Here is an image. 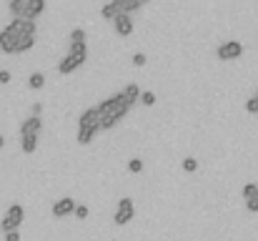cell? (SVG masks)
<instances>
[{
    "mask_svg": "<svg viewBox=\"0 0 258 241\" xmlns=\"http://www.w3.org/2000/svg\"><path fill=\"white\" fill-rule=\"evenodd\" d=\"M96 111H98L100 131H110L118 121H123V118H126V113H128V103L123 101V96H120V93H116V96L106 98Z\"/></svg>",
    "mask_w": 258,
    "mask_h": 241,
    "instance_id": "6da1fadb",
    "label": "cell"
},
{
    "mask_svg": "<svg viewBox=\"0 0 258 241\" xmlns=\"http://www.w3.org/2000/svg\"><path fill=\"white\" fill-rule=\"evenodd\" d=\"M36 46V38H26L20 36L18 31H13L10 26H6L0 31V51L8 53V56H18V53H26Z\"/></svg>",
    "mask_w": 258,
    "mask_h": 241,
    "instance_id": "7a4b0ae2",
    "label": "cell"
},
{
    "mask_svg": "<svg viewBox=\"0 0 258 241\" xmlns=\"http://www.w3.org/2000/svg\"><path fill=\"white\" fill-rule=\"evenodd\" d=\"M23 216H26L23 206H20V203H13V206L6 211L3 221H0V228H3L6 233H10V231H18V228H20V223H23Z\"/></svg>",
    "mask_w": 258,
    "mask_h": 241,
    "instance_id": "3957f363",
    "label": "cell"
},
{
    "mask_svg": "<svg viewBox=\"0 0 258 241\" xmlns=\"http://www.w3.org/2000/svg\"><path fill=\"white\" fill-rule=\"evenodd\" d=\"M216 56H218L220 61H236V58L243 56V46H240L238 41H226V43L218 46Z\"/></svg>",
    "mask_w": 258,
    "mask_h": 241,
    "instance_id": "277c9868",
    "label": "cell"
},
{
    "mask_svg": "<svg viewBox=\"0 0 258 241\" xmlns=\"http://www.w3.org/2000/svg\"><path fill=\"white\" fill-rule=\"evenodd\" d=\"M133 213H136V206H133V201L126 196V198H120V201H118V208H116L113 221H116L118 226H123V223L133 221Z\"/></svg>",
    "mask_w": 258,
    "mask_h": 241,
    "instance_id": "5b68a950",
    "label": "cell"
},
{
    "mask_svg": "<svg viewBox=\"0 0 258 241\" xmlns=\"http://www.w3.org/2000/svg\"><path fill=\"white\" fill-rule=\"evenodd\" d=\"M78 128H88V131H100V121H98V111L96 108H86L78 118Z\"/></svg>",
    "mask_w": 258,
    "mask_h": 241,
    "instance_id": "8992f818",
    "label": "cell"
},
{
    "mask_svg": "<svg viewBox=\"0 0 258 241\" xmlns=\"http://www.w3.org/2000/svg\"><path fill=\"white\" fill-rule=\"evenodd\" d=\"M13 31H18L20 36H26V38H36L38 36V26L33 23V21H23V18H13L10 23H8Z\"/></svg>",
    "mask_w": 258,
    "mask_h": 241,
    "instance_id": "52a82bcc",
    "label": "cell"
},
{
    "mask_svg": "<svg viewBox=\"0 0 258 241\" xmlns=\"http://www.w3.org/2000/svg\"><path fill=\"white\" fill-rule=\"evenodd\" d=\"M46 13V0H26V8H23V21H33L38 16Z\"/></svg>",
    "mask_w": 258,
    "mask_h": 241,
    "instance_id": "ba28073f",
    "label": "cell"
},
{
    "mask_svg": "<svg viewBox=\"0 0 258 241\" xmlns=\"http://www.w3.org/2000/svg\"><path fill=\"white\" fill-rule=\"evenodd\" d=\"M40 131H43V118L28 116V118L20 123V138H23V136H36V138H38Z\"/></svg>",
    "mask_w": 258,
    "mask_h": 241,
    "instance_id": "9c48e42d",
    "label": "cell"
},
{
    "mask_svg": "<svg viewBox=\"0 0 258 241\" xmlns=\"http://www.w3.org/2000/svg\"><path fill=\"white\" fill-rule=\"evenodd\" d=\"M73 211H76V201H73L70 196L58 198V201L53 203V216H56V218H63V216H68V213H73Z\"/></svg>",
    "mask_w": 258,
    "mask_h": 241,
    "instance_id": "30bf717a",
    "label": "cell"
},
{
    "mask_svg": "<svg viewBox=\"0 0 258 241\" xmlns=\"http://www.w3.org/2000/svg\"><path fill=\"white\" fill-rule=\"evenodd\" d=\"M68 58H73V63L80 68L86 61H88V46L86 43H70V51H68Z\"/></svg>",
    "mask_w": 258,
    "mask_h": 241,
    "instance_id": "8fae6325",
    "label": "cell"
},
{
    "mask_svg": "<svg viewBox=\"0 0 258 241\" xmlns=\"http://www.w3.org/2000/svg\"><path fill=\"white\" fill-rule=\"evenodd\" d=\"M113 26H116V33H118V36H130V33H133V18H130V16H123V13H120V16L113 21Z\"/></svg>",
    "mask_w": 258,
    "mask_h": 241,
    "instance_id": "7c38bea8",
    "label": "cell"
},
{
    "mask_svg": "<svg viewBox=\"0 0 258 241\" xmlns=\"http://www.w3.org/2000/svg\"><path fill=\"white\" fill-rule=\"evenodd\" d=\"M120 96H123V101H126V103H128V108H130V106L140 98V88H138V83H128V86L120 91Z\"/></svg>",
    "mask_w": 258,
    "mask_h": 241,
    "instance_id": "4fadbf2b",
    "label": "cell"
},
{
    "mask_svg": "<svg viewBox=\"0 0 258 241\" xmlns=\"http://www.w3.org/2000/svg\"><path fill=\"white\" fill-rule=\"evenodd\" d=\"M118 8H120L123 16H130V13L143 8V0H118Z\"/></svg>",
    "mask_w": 258,
    "mask_h": 241,
    "instance_id": "5bb4252c",
    "label": "cell"
},
{
    "mask_svg": "<svg viewBox=\"0 0 258 241\" xmlns=\"http://www.w3.org/2000/svg\"><path fill=\"white\" fill-rule=\"evenodd\" d=\"M100 16H103L106 21H116V18L120 16V8H118V0H113V3H106V6L100 8Z\"/></svg>",
    "mask_w": 258,
    "mask_h": 241,
    "instance_id": "9a60e30c",
    "label": "cell"
},
{
    "mask_svg": "<svg viewBox=\"0 0 258 241\" xmlns=\"http://www.w3.org/2000/svg\"><path fill=\"white\" fill-rule=\"evenodd\" d=\"M20 148H23V153H36V148H38V138L36 136H23L20 138Z\"/></svg>",
    "mask_w": 258,
    "mask_h": 241,
    "instance_id": "2e32d148",
    "label": "cell"
},
{
    "mask_svg": "<svg viewBox=\"0 0 258 241\" xmlns=\"http://www.w3.org/2000/svg\"><path fill=\"white\" fill-rule=\"evenodd\" d=\"M96 131H88V128H78V143L80 146H88L90 141H96Z\"/></svg>",
    "mask_w": 258,
    "mask_h": 241,
    "instance_id": "e0dca14e",
    "label": "cell"
},
{
    "mask_svg": "<svg viewBox=\"0 0 258 241\" xmlns=\"http://www.w3.org/2000/svg\"><path fill=\"white\" fill-rule=\"evenodd\" d=\"M23 8H26V0H10L8 11L13 13V18H23Z\"/></svg>",
    "mask_w": 258,
    "mask_h": 241,
    "instance_id": "ac0fdd59",
    "label": "cell"
},
{
    "mask_svg": "<svg viewBox=\"0 0 258 241\" xmlns=\"http://www.w3.org/2000/svg\"><path fill=\"white\" fill-rule=\"evenodd\" d=\"M76 68H78V66H76V63H73V58H68V56H66V58H63V61L58 63V73H63V76L73 73Z\"/></svg>",
    "mask_w": 258,
    "mask_h": 241,
    "instance_id": "d6986e66",
    "label": "cell"
},
{
    "mask_svg": "<svg viewBox=\"0 0 258 241\" xmlns=\"http://www.w3.org/2000/svg\"><path fill=\"white\" fill-rule=\"evenodd\" d=\"M243 198H246V201H256V198H258V186H256L253 181H248V183L243 186Z\"/></svg>",
    "mask_w": 258,
    "mask_h": 241,
    "instance_id": "ffe728a7",
    "label": "cell"
},
{
    "mask_svg": "<svg viewBox=\"0 0 258 241\" xmlns=\"http://www.w3.org/2000/svg\"><path fill=\"white\" fill-rule=\"evenodd\" d=\"M28 86H30L33 91L43 88V86H46V76H43V73H33V76L28 78Z\"/></svg>",
    "mask_w": 258,
    "mask_h": 241,
    "instance_id": "44dd1931",
    "label": "cell"
},
{
    "mask_svg": "<svg viewBox=\"0 0 258 241\" xmlns=\"http://www.w3.org/2000/svg\"><path fill=\"white\" fill-rule=\"evenodd\" d=\"M70 43H86V31L83 28H73L70 31Z\"/></svg>",
    "mask_w": 258,
    "mask_h": 241,
    "instance_id": "7402d4cb",
    "label": "cell"
},
{
    "mask_svg": "<svg viewBox=\"0 0 258 241\" xmlns=\"http://www.w3.org/2000/svg\"><path fill=\"white\" fill-rule=\"evenodd\" d=\"M143 106H153L156 103V93L153 91H140V98H138Z\"/></svg>",
    "mask_w": 258,
    "mask_h": 241,
    "instance_id": "603a6c76",
    "label": "cell"
},
{
    "mask_svg": "<svg viewBox=\"0 0 258 241\" xmlns=\"http://www.w3.org/2000/svg\"><path fill=\"white\" fill-rule=\"evenodd\" d=\"M196 168H198V161H196L193 156H188V158H183V171H186V173H193Z\"/></svg>",
    "mask_w": 258,
    "mask_h": 241,
    "instance_id": "cb8c5ba5",
    "label": "cell"
},
{
    "mask_svg": "<svg viewBox=\"0 0 258 241\" xmlns=\"http://www.w3.org/2000/svg\"><path fill=\"white\" fill-rule=\"evenodd\" d=\"M128 171H130V173H140V171H143V161H140V158H130V161H128Z\"/></svg>",
    "mask_w": 258,
    "mask_h": 241,
    "instance_id": "d4e9b609",
    "label": "cell"
},
{
    "mask_svg": "<svg viewBox=\"0 0 258 241\" xmlns=\"http://www.w3.org/2000/svg\"><path fill=\"white\" fill-rule=\"evenodd\" d=\"M246 111H248V113H258V96H250V98L246 101Z\"/></svg>",
    "mask_w": 258,
    "mask_h": 241,
    "instance_id": "484cf974",
    "label": "cell"
},
{
    "mask_svg": "<svg viewBox=\"0 0 258 241\" xmlns=\"http://www.w3.org/2000/svg\"><path fill=\"white\" fill-rule=\"evenodd\" d=\"M78 218H86L88 216V206H83V203H76V211H73Z\"/></svg>",
    "mask_w": 258,
    "mask_h": 241,
    "instance_id": "4316f807",
    "label": "cell"
},
{
    "mask_svg": "<svg viewBox=\"0 0 258 241\" xmlns=\"http://www.w3.org/2000/svg\"><path fill=\"white\" fill-rule=\"evenodd\" d=\"M133 66H136V68H143V66H146V56H143V53H136V56H133Z\"/></svg>",
    "mask_w": 258,
    "mask_h": 241,
    "instance_id": "83f0119b",
    "label": "cell"
},
{
    "mask_svg": "<svg viewBox=\"0 0 258 241\" xmlns=\"http://www.w3.org/2000/svg\"><path fill=\"white\" fill-rule=\"evenodd\" d=\"M40 113H43V103H33V111H30V116L40 118Z\"/></svg>",
    "mask_w": 258,
    "mask_h": 241,
    "instance_id": "f1b7e54d",
    "label": "cell"
},
{
    "mask_svg": "<svg viewBox=\"0 0 258 241\" xmlns=\"http://www.w3.org/2000/svg\"><path fill=\"white\" fill-rule=\"evenodd\" d=\"M246 208H248L250 213H258V198H256V201H246Z\"/></svg>",
    "mask_w": 258,
    "mask_h": 241,
    "instance_id": "f546056e",
    "label": "cell"
},
{
    "mask_svg": "<svg viewBox=\"0 0 258 241\" xmlns=\"http://www.w3.org/2000/svg\"><path fill=\"white\" fill-rule=\"evenodd\" d=\"M0 83H10V71H0Z\"/></svg>",
    "mask_w": 258,
    "mask_h": 241,
    "instance_id": "4dcf8cb0",
    "label": "cell"
},
{
    "mask_svg": "<svg viewBox=\"0 0 258 241\" xmlns=\"http://www.w3.org/2000/svg\"><path fill=\"white\" fill-rule=\"evenodd\" d=\"M6 241H20V231H10V233H6Z\"/></svg>",
    "mask_w": 258,
    "mask_h": 241,
    "instance_id": "1f68e13d",
    "label": "cell"
},
{
    "mask_svg": "<svg viewBox=\"0 0 258 241\" xmlns=\"http://www.w3.org/2000/svg\"><path fill=\"white\" fill-rule=\"evenodd\" d=\"M3 146H6V138H3V136H0V148H3Z\"/></svg>",
    "mask_w": 258,
    "mask_h": 241,
    "instance_id": "d6a6232c",
    "label": "cell"
},
{
    "mask_svg": "<svg viewBox=\"0 0 258 241\" xmlns=\"http://www.w3.org/2000/svg\"><path fill=\"white\" fill-rule=\"evenodd\" d=\"M256 96H258V91H256Z\"/></svg>",
    "mask_w": 258,
    "mask_h": 241,
    "instance_id": "836d02e7",
    "label": "cell"
}]
</instances>
